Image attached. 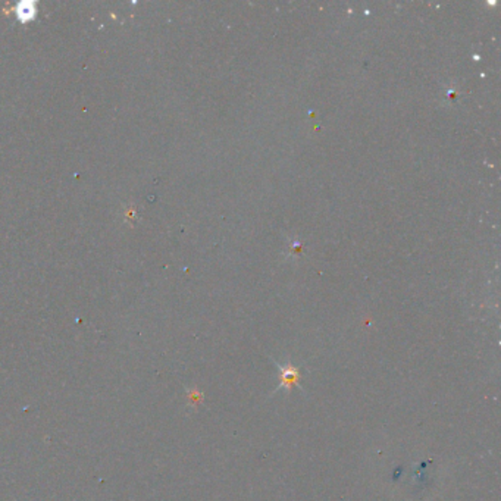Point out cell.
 <instances>
[{
	"mask_svg": "<svg viewBox=\"0 0 501 501\" xmlns=\"http://www.w3.org/2000/svg\"><path fill=\"white\" fill-rule=\"evenodd\" d=\"M278 371H280V384H278V389H292L293 387H300V371L298 367L294 365H278Z\"/></svg>",
	"mask_w": 501,
	"mask_h": 501,
	"instance_id": "6da1fadb",
	"label": "cell"
}]
</instances>
